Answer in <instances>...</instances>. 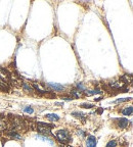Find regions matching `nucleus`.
I'll use <instances>...</instances> for the list:
<instances>
[{"mask_svg":"<svg viewBox=\"0 0 133 147\" xmlns=\"http://www.w3.org/2000/svg\"><path fill=\"white\" fill-rule=\"evenodd\" d=\"M56 138L58 139L60 142L62 143H69L70 141H72L71 135H70L69 132L66 131V130H60V131H58Z\"/></svg>","mask_w":133,"mask_h":147,"instance_id":"1","label":"nucleus"},{"mask_svg":"<svg viewBox=\"0 0 133 147\" xmlns=\"http://www.w3.org/2000/svg\"><path fill=\"white\" fill-rule=\"evenodd\" d=\"M37 130L42 134H50L51 132V126L46 125L45 123H38Z\"/></svg>","mask_w":133,"mask_h":147,"instance_id":"2","label":"nucleus"},{"mask_svg":"<svg viewBox=\"0 0 133 147\" xmlns=\"http://www.w3.org/2000/svg\"><path fill=\"white\" fill-rule=\"evenodd\" d=\"M97 144L96 138L94 136H88L87 140H86V147H95Z\"/></svg>","mask_w":133,"mask_h":147,"instance_id":"3","label":"nucleus"},{"mask_svg":"<svg viewBox=\"0 0 133 147\" xmlns=\"http://www.w3.org/2000/svg\"><path fill=\"white\" fill-rule=\"evenodd\" d=\"M129 124H130V122H129L127 119H118V127L121 128V129L127 128Z\"/></svg>","mask_w":133,"mask_h":147,"instance_id":"4","label":"nucleus"},{"mask_svg":"<svg viewBox=\"0 0 133 147\" xmlns=\"http://www.w3.org/2000/svg\"><path fill=\"white\" fill-rule=\"evenodd\" d=\"M48 86L52 88V89H54L55 91H62V90H64V86L60 85V84H56V83H49Z\"/></svg>","mask_w":133,"mask_h":147,"instance_id":"5","label":"nucleus"},{"mask_svg":"<svg viewBox=\"0 0 133 147\" xmlns=\"http://www.w3.org/2000/svg\"><path fill=\"white\" fill-rule=\"evenodd\" d=\"M45 117L47 119H49V121H51V122H56V121L60 119V117L58 115H55V113H48V115H45Z\"/></svg>","mask_w":133,"mask_h":147,"instance_id":"6","label":"nucleus"},{"mask_svg":"<svg viewBox=\"0 0 133 147\" xmlns=\"http://www.w3.org/2000/svg\"><path fill=\"white\" fill-rule=\"evenodd\" d=\"M133 113V107L132 106H125L122 110V113L124 115H131Z\"/></svg>","mask_w":133,"mask_h":147,"instance_id":"7","label":"nucleus"},{"mask_svg":"<svg viewBox=\"0 0 133 147\" xmlns=\"http://www.w3.org/2000/svg\"><path fill=\"white\" fill-rule=\"evenodd\" d=\"M6 121L3 117H0V132H3L6 129Z\"/></svg>","mask_w":133,"mask_h":147,"instance_id":"8","label":"nucleus"},{"mask_svg":"<svg viewBox=\"0 0 133 147\" xmlns=\"http://www.w3.org/2000/svg\"><path fill=\"white\" fill-rule=\"evenodd\" d=\"M8 135L10 136L12 138H14V139H16V140H20V139H22V136L20 135V134L16 133V132H14V131H9Z\"/></svg>","mask_w":133,"mask_h":147,"instance_id":"9","label":"nucleus"},{"mask_svg":"<svg viewBox=\"0 0 133 147\" xmlns=\"http://www.w3.org/2000/svg\"><path fill=\"white\" fill-rule=\"evenodd\" d=\"M101 91L98 89H95V90H90V91H84V94L85 95H88V96H90V95H94V94H100Z\"/></svg>","mask_w":133,"mask_h":147,"instance_id":"10","label":"nucleus"},{"mask_svg":"<svg viewBox=\"0 0 133 147\" xmlns=\"http://www.w3.org/2000/svg\"><path fill=\"white\" fill-rule=\"evenodd\" d=\"M72 115H74V117H77V119H85L84 113H79V111H74V113H72Z\"/></svg>","mask_w":133,"mask_h":147,"instance_id":"11","label":"nucleus"},{"mask_svg":"<svg viewBox=\"0 0 133 147\" xmlns=\"http://www.w3.org/2000/svg\"><path fill=\"white\" fill-rule=\"evenodd\" d=\"M0 90H2V91H4V92L8 91V87H7L6 83L1 80V79H0Z\"/></svg>","mask_w":133,"mask_h":147,"instance_id":"12","label":"nucleus"},{"mask_svg":"<svg viewBox=\"0 0 133 147\" xmlns=\"http://www.w3.org/2000/svg\"><path fill=\"white\" fill-rule=\"evenodd\" d=\"M110 86L112 88H121L122 84L119 82H113V83H110Z\"/></svg>","mask_w":133,"mask_h":147,"instance_id":"13","label":"nucleus"},{"mask_svg":"<svg viewBox=\"0 0 133 147\" xmlns=\"http://www.w3.org/2000/svg\"><path fill=\"white\" fill-rule=\"evenodd\" d=\"M23 87H24V89H25L26 91H29V92H32L33 91V88L31 87L30 85H28V83H24Z\"/></svg>","mask_w":133,"mask_h":147,"instance_id":"14","label":"nucleus"},{"mask_svg":"<svg viewBox=\"0 0 133 147\" xmlns=\"http://www.w3.org/2000/svg\"><path fill=\"white\" fill-rule=\"evenodd\" d=\"M24 111L27 113H33V111H34V109H33L32 107H30V106H27V107L24 108Z\"/></svg>","mask_w":133,"mask_h":147,"instance_id":"15","label":"nucleus"},{"mask_svg":"<svg viewBox=\"0 0 133 147\" xmlns=\"http://www.w3.org/2000/svg\"><path fill=\"white\" fill-rule=\"evenodd\" d=\"M116 145H117V142L115 140H112L107 144L106 147H116Z\"/></svg>","mask_w":133,"mask_h":147,"instance_id":"16","label":"nucleus"},{"mask_svg":"<svg viewBox=\"0 0 133 147\" xmlns=\"http://www.w3.org/2000/svg\"><path fill=\"white\" fill-rule=\"evenodd\" d=\"M81 107H84V108H92L94 107L93 104H90V103H82L81 104Z\"/></svg>","mask_w":133,"mask_h":147,"instance_id":"17","label":"nucleus"},{"mask_svg":"<svg viewBox=\"0 0 133 147\" xmlns=\"http://www.w3.org/2000/svg\"><path fill=\"white\" fill-rule=\"evenodd\" d=\"M71 94L73 95L74 97H80L81 96V94L79 93L78 91H77V90H72V91H71Z\"/></svg>","mask_w":133,"mask_h":147,"instance_id":"18","label":"nucleus"},{"mask_svg":"<svg viewBox=\"0 0 133 147\" xmlns=\"http://www.w3.org/2000/svg\"><path fill=\"white\" fill-rule=\"evenodd\" d=\"M129 100H131V98H121V99L116 100L115 102L116 103H119V102H124V101H129Z\"/></svg>","mask_w":133,"mask_h":147,"instance_id":"19","label":"nucleus"},{"mask_svg":"<svg viewBox=\"0 0 133 147\" xmlns=\"http://www.w3.org/2000/svg\"><path fill=\"white\" fill-rule=\"evenodd\" d=\"M122 79H126L127 82H128V75H125V76H123V78H122ZM131 81H132V77L129 76V82H131Z\"/></svg>","mask_w":133,"mask_h":147,"instance_id":"20","label":"nucleus"},{"mask_svg":"<svg viewBox=\"0 0 133 147\" xmlns=\"http://www.w3.org/2000/svg\"><path fill=\"white\" fill-rule=\"evenodd\" d=\"M77 134H78V135H80L81 137H84V136H85V133L83 131H81V130H80V131H78V133H77Z\"/></svg>","mask_w":133,"mask_h":147,"instance_id":"21","label":"nucleus"},{"mask_svg":"<svg viewBox=\"0 0 133 147\" xmlns=\"http://www.w3.org/2000/svg\"><path fill=\"white\" fill-rule=\"evenodd\" d=\"M78 88L80 90H84V86H83L82 84H81V83H79V84H78Z\"/></svg>","mask_w":133,"mask_h":147,"instance_id":"22","label":"nucleus"}]
</instances>
